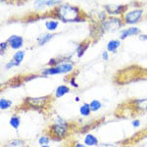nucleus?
<instances>
[{
	"label": "nucleus",
	"mask_w": 147,
	"mask_h": 147,
	"mask_svg": "<svg viewBox=\"0 0 147 147\" xmlns=\"http://www.w3.org/2000/svg\"><path fill=\"white\" fill-rule=\"evenodd\" d=\"M24 147H28V146H24Z\"/></svg>",
	"instance_id": "nucleus-36"
},
{
	"label": "nucleus",
	"mask_w": 147,
	"mask_h": 147,
	"mask_svg": "<svg viewBox=\"0 0 147 147\" xmlns=\"http://www.w3.org/2000/svg\"><path fill=\"white\" fill-rule=\"evenodd\" d=\"M74 64L72 62H62L59 65L54 67H49L43 70L42 75L43 76H53V75H60V74H69L74 71Z\"/></svg>",
	"instance_id": "nucleus-4"
},
{
	"label": "nucleus",
	"mask_w": 147,
	"mask_h": 147,
	"mask_svg": "<svg viewBox=\"0 0 147 147\" xmlns=\"http://www.w3.org/2000/svg\"><path fill=\"white\" fill-rule=\"evenodd\" d=\"M13 67H15V64L12 62V61H10V62H8L6 64V69H11Z\"/></svg>",
	"instance_id": "nucleus-31"
},
{
	"label": "nucleus",
	"mask_w": 147,
	"mask_h": 147,
	"mask_svg": "<svg viewBox=\"0 0 147 147\" xmlns=\"http://www.w3.org/2000/svg\"><path fill=\"white\" fill-rule=\"evenodd\" d=\"M84 141L86 146H97L98 145V139H97V137L94 136L93 134H86Z\"/></svg>",
	"instance_id": "nucleus-12"
},
{
	"label": "nucleus",
	"mask_w": 147,
	"mask_h": 147,
	"mask_svg": "<svg viewBox=\"0 0 147 147\" xmlns=\"http://www.w3.org/2000/svg\"><path fill=\"white\" fill-rule=\"evenodd\" d=\"M53 36H54V34H43L37 37L36 41H37V43H38V45L42 46V45H44V44H46L47 42L50 41Z\"/></svg>",
	"instance_id": "nucleus-15"
},
{
	"label": "nucleus",
	"mask_w": 147,
	"mask_h": 147,
	"mask_svg": "<svg viewBox=\"0 0 147 147\" xmlns=\"http://www.w3.org/2000/svg\"><path fill=\"white\" fill-rule=\"evenodd\" d=\"M76 101H77V102H79V101H80V97H79V96L76 97Z\"/></svg>",
	"instance_id": "nucleus-33"
},
{
	"label": "nucleus",
	"mask_w": 147,
	"mask_h": 147,
	"mask_svg": "<svg viewBox=\"0 0 147 147\" xmlns=\"http://www.w3.org/2000/svg\"><path fill=\"white\" fill-rule=\"evenodd\" d=\"M140 125V121L139 120H134V122H132V127H137Z\"/></svg>",
	"instance_id": "nucleus-29"
},
{
	"label": "nucleus",
	"mask_w": 147,
	"mask_h": 147,
	"mask_svg": "<svg viewBox=\"0 0 147 147\" xmlns=\"http://www.w3.org/2000/svg\"><path fill=\"white\" fill-rule=\"evenodd\" d=\"M143 11L141 9H134V10L129 11L125 14L124 21L125 24H136L138 22L142 17Z\"/></svg>",
	"instance_id": "nucleus-6"
},
{
	"label": "nucleus",
	"mask_w": 147,
	"mask_h": 147,
	"mask_svg": "<svg viewBox=\"0 0 147 147\" xmlns=\"http://www.w3.org/2000/svg\"><path fill=\"white\" fill-rule=\"evenodd\" d=\"M121 46V42L118 39H112L107 43V51L112 52V53H116L117 50Z\"/></svg>",
	"instance_id": "nucleus-11"
},
{
	"label": "nucleus",
	"mask_w": 147,
	"mask_h": 147,
	"mask_svg": "<svg viewBox=\"0 0 147 147\" xmlns=\"http://www.w3.org/2000/svg\"><path fill=\"white\" fill-rule=\"evenodd\" d=\"M69 92H70L69 86H67V85H65V84L59 85L55 90V97L56 98H60V97H63L64 95L69 93Z\"/></svg>",
	"instance_id": "nucleus-13"
},
{
	"label": "nucleus",
	"mask_w": 147,
	"mask_h": 147,
	"mask_svg": "<svg viewBox=\"0 0 147 147\" xmlns=\"http://www.w3.org/2000/svg\"><path fill=\"white\" fill-rule=\"evenodd\" d=\"M139 39H140V40H147V34H145V35H143V34L139 35Z\"/></svg>",
	"instance_id": "nucleus-32"
},
{
	"label": "nucleus",
	"mask_w": 147,
	"mask_h": 147,
	"mask_svg": "<svg viewBox=\"0 0 147 147\" xmlns=\"http://www.w3.org/2000/svg\"><path fill=\"white\" fill-rule=\"evenodd\" d=\"M5 147H12V146H5Z\"/></svg>",
	"instance_id": "nucleus-35"
},
{
	"label": "nucleus",
	"mask_w": 147,
	"mask_h": 147,
	"mask_svg": "<svg viewBox=\"0 0 147 147\" xmlns=\"http://www.w3.org/2000/svg\"><path fill=\"white\" fill-rule=\"evenodd\" d=\"M41 147H50V146H48V145H41Z\"/></svg>",
	"instance_id": "nucleus-34"
},
{
	"label": "nucleus",
	"mask_w": 147,
	"mask_h": 147,
	"mask_svg": "<svg viewBox=\"0 0 147 147\" xmlns=\"http://www.w3.org/2000/svg\"><path fill=\"white\" fill-rule=\"evenodd\" d=\"M58 26H59V23L54 20H49L45 23V27L49 32H54V30H56Z\"/></svg>",
	"instance_id": "nucleus-19"
},
{
	"label": "nucleus",
	"mask_w": 147,
	"mask_h": 147,
	"mask_svg": "<svg viewBox=\"0 0 147 147\" xmlns=\"http://www.w3.org/2000/svg\"><path fill=\"white\" fill-rule=\"evenodd\" d=\"M24 58H25V51H17L14 54L13 58H12V62L15 64V67L20 65L23 62Z\"/></svg>",
	"instance_id": "nucleus-14"
},
{
	"label": "nucleus",
	"mask_w": 147,
	"mask_h": 147,
	"mask_svg": "<svg viewBox=\"0 0 147 147\" xmlns=\"http://www.w3.org/2000/svg\"><path fill=\"white\" fill-rule=\"evenodd\" d=\"M7 42H8L9 46H10L12 49H20L24 44V39L20 35L13 34L9 37Z\"/></svg>",
	"instance_id": "nucleus-8"
},
{
	"label": "nucleus",
	"mask_w": 147,
	"mask_h": 147,
	"mask_svg": "<svg viewBox=\"0 0 147 147\" xmlns=\"http://www.w3.org/2000/svg\"><path fill=\"white\" fill-rule=\"evenodd\" d=\"M97 147H118V146L115 145V144H110V143H101L98 144Z\"/></svg>",
	"instance_id": "nucleus-27"
},
{
	"label": "nucleus",
	"mask_w": 147,
	"mask_h": 147,
	"mask_svg": "<svg viewBox=\"0 0 147 147\" xmlns=\"http://www.w3.org/2000/svg\"><path fill=\"white\" fill-rule=\"evenodd\" d=\"M69 131H70V124L59 116L56 118L54 124L49 125L47 129L48 136L54 140H62L67 137Z\"/></svg>",
	"instance_id": "nucleus-2"
},
{
	"label": "nucleus",
	"mask_w": 147,
	"mask_h": 147,
	"mask_svg": "<svg viewBox=\"0 0 147 147\" xmlns=\"http://www.w3.org/2000/svg\"><path fill=\"white\" fill-rule=\"evenodd\" d=\"M139 34H140V30H139L138 28L132 27V28H127V30H122L120 38L121 39H125L127 37L130 36V35H137Z\"/></svg>",
	"instance_id": "nucleus-9"
},
{
	"label": "nucleus",
	"mask_w": 147,
	"mask_h": 147,
	"mask_svg": "<svg viewBox=\"0 0 147 147\" xmlns=\"http://www.w3.org/2000/svg\"><path fill=\"white\" fill-rule=\"evenodd\" d=\"M51 103V96H40V97H26L24 99L23 106L34 110H43L49 107Z\"/></svg>",
	"instance_id": "nucleus-3"
},
{
	"label": "nucleus",
	"mask_w": 147,
	"mask_h": 147,
	"mask_svg": "<svg viewBox=\"0 0 147 147\" xmlns=\"http://www.w3.org/2000/svg\"><path fill=\"white\" fill-rule=\"evenodd\" d=\"M51 137L49 136H41L38 138V143L40 145H47L50 142Z\"/></svg>",
	"instance_id": "nucleus-22"
},
{
	"label": "nucleus",
	"mask_w": 147,
	"mask_h": 147,
	"mask_svg": "<svg viewBox=\"0 0 147 147\" xmlns=\"http://www.w3.org/2000/svg\"><path fill=\"white\" fill-rule=\"evenodd\" d=\"M89 46V42H82L77 48V54H78V57L80 58L82 55L84 54V52L86 51V49L88 48Z\"/></svg>",
	"instance_id": "nucleus-17"
},
{
	"label": "nucleus",
	"mask_w": 147,
	"mask_h": 147,
	"mask_svg": "<svg viewBox=\"0 0 147 147\" xmlns=\"http://www.w3.org/2000/svg\"><path fill=\"white\" fill-rule=\"evenodd\" d=\"M125 8V6L122 5H107L105 6V10L107 11L108 14L110 15H119L124 11V9Z\"/></svg>",
	"instance_id": "nucleus-10"
},
{
	"label": "nucleus",
	"mask_w": 147,
	"mask_h": 147,
	"mask_svg": "<svg viewBox=\"0 0 147 147\" xmlns=\"http://www.w3.org/2000/svg\"><path fill=\"white\" fill-rule=\"evenodd\" d=\"M91 112H92V111H91L90 106H89L88 103H84V104H82V105L80 106V115L84 116V117H87V116H89Z\"/></svg>",
	"instance_id": "nucleus-18"
},
{
	"label": "nucleus",
	"mask_w": 147,
	"mask_h": 147,
	"mask_svg": "<svg viewBox=\"0 0 147 147\" xmlns=\"http://www.w3.org/2000/svg\"><path fill=\"white\" fill-rule=\"evenodd\" d=\"M48 0H35L34 5L36 8H42L43 6H46V3Z\"/></svg>",
	"instance_id": "nucleus-24"
},
{
	"label": "nucleus",
	"mask_w": 147,
	"mask_h": 147,
	"mask_svg": "<svg viewBox=\"0 0 147 147\" xmlns=\"http://www.w3.org/2000/svg\"><path fill=\"white\" fill-rule=\"evenodd\" d=\"M55 16L63 22H79L82 21V13L78 7L64 4L55 9Z\"/></svg>",
	"instance_id": "nucleus-1"
},
{
	"label": "nucleus",
	"mask_w": 147,
	"mask_h": 147,
	"mask_svg": "<svg viewBox=\"0 0 147 147\" xmlns=\"http://www.w3.org/2000/svg\"><path fill=\"white\" fill-rule=\"evenodd\" d=\"M125 147H129V146H125Z\"/></svg>",
	"instance_id": "nucleus-37"
},
{
	"label": "nucleus",
	"mask_w": 147,
	"mask_h": 147,
	"mask_svg": "<svg viewBox=\"0 0 147 147\" xmlns=\"http://www.w3.org/2000/svg\"><path fill=\"white\" fill-rule=\"evenodd\" d=\"M12 101L11 100H8V99H5V98H1L0 99V109L1 110H7L9 109L12 106Z\"/></svg>",
	"instance_id": "nucleus-21"
},
{
	"label": "nucleus",
	"mask_w": 147,
	"mask_h": 147,
	"mask_svg": "<svg viewBox=\"0 0 147 147\" xmlns=\"http://www.w3.org/2000/svg\"><path fill=\"white\" fill-rule=\"evenodd\" d=\"M69 84L72 85L73 87H76V88L79 87V84H78L77 82H76V77H71L70 80H69Z\"/></svg>",
	"instance_id": "nucleus-26"
},
{
	"label": "nucleus",
	"mask_w": 147,
	"mask_h": 147,
	"mask_svg": "<svg viewBox=\"0 0 147 147\" xmlns=\"http://www.w3.org/2000/svg\"><path fill=\"white\" fill-rule=\"evenodd\" d=\"M132 106V109L136 112H147V97L142 99H134L130 102Z\"/></svg>",
	"instance_id": "nucleus-7"
},
{
	"label": "nucleus",
	"mask_w": 147,
	"mask_h": 147,
	"mask_svg": "<svg viewBox=\"0 0 147 147\" xmlns=\"http://www.w3.org/2000/svg\"><path fill=\"white\" fill-rule=\"evenodd\" d=\"M9 44H8V42H1L0 43V54L1 55H3L4 54V52L6 51V49H7V46H8Z\"/></svg>",
	"instance_id": "nucleus-25"
},
{
	"label": "nucleus",
	"mask_w": 147,
	"mask_h": 147,
	"mask_svg": "<svg viewBox=\"0 0 147 147\" xmlns=\"http://www.w3.org/2000/svg\"><path fill=\"white\" fill-rule=\"evenodd\" d=\"M9 124H10V125L13 127V129H18L19 127H20V125H21V118L19 117V116H17V115H13L10 118Z\"/></svg>",
	"instance_id": "nucleus-16"
},
{
	"label": "nucleus",
	"mask_w": 147,
	"mask_h": 147,
	"mask_svg": "<svg viewBox=\"0 0 147 147\" xmlns=\"http://www.w3.org/2000/svg\"><path fill=\"white\" fill-rule=\"evenodd\" d=\"M109 58V54H108V51H104L103 53H102V59L105 61H107Z\"/></svg>",
	"instance_id": "nucleus-28"
},
{
	"label": "nucleus",
	"mask_w": 147,
	"mask_h": 147,
	"mask_svg": "<svg viewBox=\"0 0 147 147\" xmlns=\"http://www.w3.org/2000/svg\"><path fill=\"white\" fill-rule=\"evenodd\" d=\"M73 147H87L85 144H82V143H80V142H75L74 143Z\"/></svg>",
	"instance_id": "nucleus-30"
},
{
	"label": "nucleus",
	"mask_w": 147,
	"mask_h": 147,
	"mask_svg": "<svg viewBox=\"0 0 147 147\" xmlns=\"http://www.w3.org/2000/svg\"><path fill=\"white\" fill-rule=\"evenodd\" d=\"M122 27V21L119 18H109L102 22L101 30L103 32H113Z\"/></svg>",
	"instance_id": "nucleus-5"
},
{
	"label": "nucleus",
	"mask_w": 147,
	"mask_h": 147,
	"mask_svg": "<svg viewBox=\"0 0 147 147\" xmlns=\"http://www.w3.org/2000/svg\"><path fill=\"white\" fill-rule=\"evenodd\" d=\"M89 106H90V109H91L92 112H97V111H99L101 109L102 104L99 100L94 99V100H92L90 103H89Z\"/></svg>",
	"instance_id": "nucleus-20"
},
{
	"label": "nucleus",
	"mask_w": 147,
	"mask_h": 147,
	"mask_svg": "<svg viewBox=\"0 0 147 147\" xmlns=\"http://www.w3.org/2000/svg\"><path fill=\"white\" fill-rule=\"evenodd\" d=\"M24 142L23 140H21V139H13L11 142H10V145L12 147H17V146H22L24 145Z\"/></svg>",
	"instance_id": "nucleus-23"
}]
</instances>
